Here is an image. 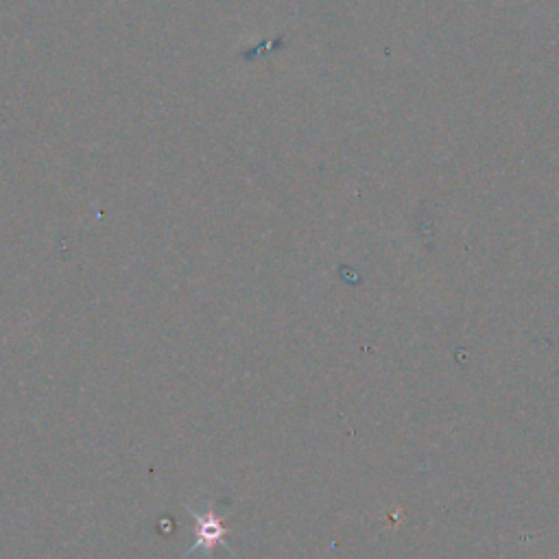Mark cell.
<instances>
[{"instance_id":"1","label":"cell","mask_w":559,"mask_h":559,"mask_svg":"<svg viewBox=\"0 0 559 559\" xmlns=\"http://www.w3.org/2000/svg\"><path fill=\"white\" fill-rule=\"evenodd\" d=\"M193 518L197 522V542L190 548V553L199 551V548H204V553H212V548L216 545L225 546V527L219 518L212 511H206V514L193 511Z\"/></svg>"}]
</instances>
